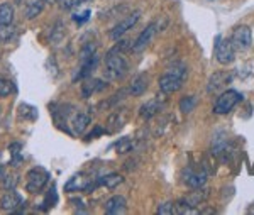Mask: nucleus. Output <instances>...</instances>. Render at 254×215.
Returning a JSON list of instances; mask_svg holds the SVG:
<instances>
[{
    "label": "nucleus",
    "mask_w": 254,
    "mask_h": 215,
    "mask_svg": "<svg viewBox=\"0 0 254 215\" xmlns=\"http://www.w3.org/2000/svg\"><path fill=\"white\" fill-rule=\"evenodd\" d=\"M126 48L124 43L117 44L112 51H109V55L105 56V73H107L109 80H122L127 72H129V65L127 60L122 55V49Z\"/></svg>",
    "instance_id": "1"
},
{
    "label": "nucleus",
    "mask_w": 254,
    "mask_h": 215,
    "mask_svg": "<svg viewBox=\"0 0 254 215\" xmlns=\"http://www.w3.org/2000/svg\"><path fill=\"white\" fill-rule=\"evenodd\" d=\"M187 66L185 65H175L171 68H168L166 73H163V76L159 78V90L163 93H175L185 83L187 78Z\"/></svg>",
    "instance_id": "2"
},
{
    "label": "nucleus",
    "mask_w": 254,
    "mask_h": 215,
    "mask_svg": "<svg viewBox=\"0 0 254 215\" xmlns=\"http://www.w3.org/2000/svg\"><path fill=\"white\" fill-rule=\"evenodd\" d=\"M241 100H243V95L237 92V90H224L214 103V112L217 115L229 114Z\"/></svg>",
    "instance_id": "3"
},
{
    "label": "nucleus",
    "mask_w": 254,
    "mask_h": 215,
    "mask_svg": "<svg viewBox=\"0 0 254 215\" xmlns=\"http://www.w3.org/2000/svg\"><path fill=\"white\" fill-rule=\"evenodd\" d=\"M214 53H215V60L219 61L220 65H231L232 61L236 60L234 44H232L231 39L222 38V36L217 38L215 46H214Z\"/></svg>",
    "instance_id": "4"
},
{
    "label": "nucleus",
    "mask_w": 254,
    "mask_h": 215,
    "mask_svg": "<svg viewBox=\"0 0 254 215\" xmlns=\"http://www.w3.org/2000/svg\"><path fill=\"white\" fill-rule=\"evenodd\" d=\"M208 173L205 171L203 166H195V164H190L182 171V180L183 183L188 185L190 188H200L205 185Z\"/></svg>",
    "instance_id": "5"
},
{
    "label": "nucleus",
    "mask_w": 254,
    "mask_h": 215,
    "mask_svg": "<svg viewBox=\"0 0 254 215\" xmlns=\"http://www.w3.org/2000/svg\"><path fill=\"white\" fill-rule=\"evenodd\" d=\"M26 188L29 193H39L44 188V185L49 181V173L44 168H32L26 175Z\"/></svg>",
    "instance_id": "6"
},
{
    "label": "nucleus",
    "mask_w": 254,
    "mask_h": 215,
    "mask_svg": "<svg viewBox=\"0 0 254 215\" xmlns=\"http://www.w3.org/2000/svg\"><path fill=\"white\" fill-rule=\"evenodd\" d=\"M159 29H161V24H159V20H156V22H151L149 26H147L144 31H142L141 34L137 36L136 41L132 43V51L134 53L144 51V49L149 46L151 43H153V39L156 38Z\"/></svg>",
    "instance_id": "7"
},
{
    "label": "nucleus",
    "mask_w": 254,
    "mask_h": 215,
    "mask_svg": "<svg viewBox=\"0 0 254 215\" xmlns=\"http://www.w3.org/2000/svg\"><path fill=\"white\" fill-rule=\"evenodd\" d=\"M232 44H234L236 51H246V49L251 48L253 44V32L248 26H239L234 29L232 32Z\"/></svg>",
    "instance_id": "8"
},
{
    "label": "nucleus",
    "mask_w": 254,
    "mask_h": 215,
    "mask_svg": "<svg viewBox=\"0 0 254 215\" xmlns=\"http://www.w3.org/2000/svg\"><path fill=\"white\" fill-rule=\"evenodd\" d=\"M232 81V75L227 72H217L210 78H208L207 83V92L210 95L222 93L224 90H227V85Z\"/></svg>",
    "instance_id": "9"
},
{
    "label": "nucleus",
    "mask_w": 254,
    "mask_h": 215,
    "mask_svg": "<svg viewBox=\"0 0 254 215\" xmlns=\"http://www.w3.org/2000/svg\"><path fill=\"white\" fill-rule=\"evenodd\" d=\"M139 17H141V12L136 10L132 12V14H129L126 19H122L121 22H117L116 26H114V29L110 31V38H112L114 41H117L119 38H122V36L126 34L129 29H132L134 26L137 24Z\"/></svg>",
    "instance_id": "10"
},
{
    "label": "nucleus",
    "mask_w": 254,
    "mask_h": 215,
    "mask_svg": "<svg viewBox=\"0 0 254 215\" xmlns=\"http://www.w3.org/2000/svg\"><path fill=\"white\" fill-rule=\"evenodd\" d=\"M24 205V200L22 197L15 192L14 188H9V192L3 193V197L0 198V209L3 212H15L17 209Z\"/></svg>",
    "instance_id": "11"
},
{
    "label": "nucleus",
    "mask_w": 254,
    "mask_h": 215,
    "mask_svg": "<svg viewBox=\"0 0 254 215\" xmlns=\"http://www.w3.org/2000/svg\"><path fill=\"white\" fill-rule=\"evenodd\" d=\"M92 188V181L83 175H75L73 178H69V181L64 185V192H88Z\"/></svg>",
    "instance_id": "12"
},
{
    "label": "nucleus",
    "mask_w": 254,
    "mask_h": 215,
    "mask_svg": "<svg viewBox=\"0 0 254 215\" xmlns=\"http://www.w3.org/2000/svg\"><path fill=\"white\" fill-rule=\"evenodd\" d=\"M105 214L109 215H119V214H126L127 210V202L122 195H114L112 198H109L104 205Z\"/></svg>",
    "instance_id": "13"
},
{
    "label": "nucleus",
    "mask_w": 254,
    "mask_h": 215,
    "mask_svg": "<svg viewBox=\"0 0 254 215\" xmlns=\"http://www.w3.org/2000/svg\"><path fill=\"white\" fill-rule=\"evenodd\" d=\"M163 103L159 98H151V100H147L144 105L141 107V110H139V114H141V117L142 119H153L154 115L161 112V109H163Z\"/></svg>",
    "instance_id": "14"
},
{
    "label": "nucleus",
    "mask_w": 254,
    "mask_h": 215,
    "mask_svg": "<svg viewBox=\"0 0 254 215\" xmlns=\"http://www.w3.org/2000/svg\"><path fill=\"white\" fill-rule=\"evenodd\" d=\"M208 190L207 188H203V187H200V188H193V192H190L188 195L183 198V200L187 202L188 205H191V207H195V209H198L200 205L203 204V202L208 198Z\"/></svg>",
    "instance_id": "15"
},
{
    "label": "nucleus",
    "mask_w": 254,
    "mask_h": 215,
    "mask_svg": "<svg viewBox=\"0 0 254 215\" xmlns=\"http://www.w3.org/2000/svg\"><path fill=\"white\" fill-rule=\"evenodd\" d=\"M71 127H73V134L75 136H80V134H83L85 129L88 127V124H90V115L88 114H83V112H78V114H75L73 115V119H71Z\"/></svg>",
    "instance_id": "16"
},
{
    "label": "nucleus",
    "mask_w": 254,
    "mask_h": 215,
    "mask_svg": "<svg viewBox=\"0 0 254 215\" xmlns=\"http://www.w3.org/2000/svg\"><path fill=\"white\" fill-rule=\"evenodd\" d=\"M97 61H98L97 55H93L92 58H87V60L81 61L80 72L76 73L75 76H73V80H83V78H88L90 75H92L93 68L97 66Z\"/></svg>",
    "instance_id": "17"
},
{
    "label": "nucleus",
    "mask_w": 254,
    "mask_h": 215,
    "mask_svg": "<svg viewBox=\"0 0 254 215\" xmlns=\"http://www.w3.org/2000/svg\"><path fill=\"white\" fill-rule=\"evenodd\" d=\"M107 83H104L102 80H97V78H93V80H87L83 85H81V95H83L85 98L92 97L93 93L100 92V90H104Z\"/></svg>",
    "instance_id": "18"
},
{
    "label": "nucleus",
    "mask_w": 254,
    "mask_h": 215,
    "mask_svg": "<svg viewBox=\"0 0 254 215\" xmlns=\"http://www.w3.org/2000/svg\"><path fill=\"white\" fill-rule=\"evenodd\" d=\"M146 90H147V75L142 73V75H137L132 80V83L129 86V93L132 95V97H141Z\"/></svg>",
    "instance_id": "19"
},
{
    "label": "nucleus",
    "mask_w": 254,
    "mask_h": 215,
    "mask_svg": "<svg viewBox=\"0 0 254 215\" xmlns=\"http://www.w3.org/2000/svg\"><path fill=\"white\" fill-rule=\"evenodd\" d=\"M122 181H124V178H122L121 175H117V173H110V175H105V176L98 178L97 185H102V187L112 190V188L119 187V185H121Z\"/></svg>",
    "instance_id": "20"
},
{
    "label": "nucleus",
    "mask_w": 254,
    "mask_h": 215,
    "mask_svg": "<svg viewBox=\"0 0 254 215\" xmlns=\"http://www.w3.org/2000/svg\"><path fill=\"white\" fill-rule=\"evenodd\" d=\"M124 122H126V115L122 110L112 114L107 121V132H116L117 129H121V127L124 126Z\"/></svg>",
    "instance_id": "21"
},
{
    "label": "nucleus",
    "mask_w": 254,
    "mask_h": 215,
    "mask_svg": "<svg viewBox=\"0 0 254 215\" xmlns=\"http://www.w3.org/2000/svg\"><path fill=\"white\" fill-rule=\"evenodd\" d=\"M14 22V7L10 3L0 5V26H9Z\"/></svg>",
    "instance_id": "22"
},
{
    "label": "nucleus",
    "mask_w": 254,
    "mask_h": 215,
    "mask_svg": "<svg viewBox=\"0 0 254 215\" xmlns=\"http://www.w3.org/2000/svg\"><path fill=\"white\" fill-rule=\"evenodd\" d=\"M43 7H44V0H32L26 7V17L29 20L38 17L41 12H43Z\"/></svg>",
    "instance_id": "23"
},
{
    "label": "nucleus",
    "mask_w": 254,
    "mask_h": 215,
    "mask_svg": "<svg viewBox=\"0 0 254 215\" xmlns=\"http://www.w3.org/2000/svg\"><path fill=\"white\" fill-rule=\"evenodd\" d=\"M195 107H196V98L193 95H188V97H183L180 100V110L183 114H190L191 110H195Z\"/></svg>",
    "instance_id": "24"
},
{
    "label": "nucleus",
    "mask_w": 254,
    "mask_h": 215,
    "mask_svg": "<svg viewBox=\"0 0 254 215\" xmlns=\"http://www.w3.org/2000/svg\"><path fill=\"white\" fill-rule=\"evenodd\" d=\"M116 149H117L119 154H124V152L132 151L134 149V139H130V138L119 139L117 143H116Z\"/></svg>",
    "instance_id": "25"
},
{
    "label": "nucleus",
    "mask_w": 254,
    "mask_h": 215,
    "mask_svg": "<svg viewBox=\"0 0 254 215\" xmlns=\"http://www.w3.org/2000/svg\"><path fill=\"white\" fill-rule=\"evenodd\" d=\"M20 110V117L27 119V121H36V117H38V110L34 109V107L27 105V103H22V105L19 107Z\"/></svg>",
    "instance_id": "26"
},
{
    "label": "nucleus",
    "mask_w": 254,
    "mask_h": 215,
    "mask_svg": "<svg viewBox=\"0 0 254 215\" xmlns=\"http://www.w3.org/2000/svg\"><path fill=\"white\" fill-rule=\"evenodd\" d=\"M20 149H22V146H20L19 143H14L9 146V151H10V156H12V166H19V163L22 161Z\"/></svg>",
    "instance_id": "27"
},
{
    "label": "nucleus",
    "mask_w": 254,
    "mask_h": 215,
    "mask_svg": "<svg viewBox=\"0 0 254 215\" xmlns=\"http://www.w3.org/2000/svg\"><path fill=\"white\" fill-rule=\"evenodd\" d=\"M15 92V86L7 78H0V97H9L10 93Z\"/></svg>",
    "instance_id": "28"
},
{
    "label": "nucleus",
    "mask_w": 254,
    "mask_h": 215,
    "mask_svg": "<svg viewBox=\"0 0 254 215\" xmlns=\"http://www.w3.org/2000/svg\"><path fill=\"white\" fill-rule=\"evenodd\" d=\"M15 36V29L12 24H9V26H0V41H10L14 39Z\"/></svg>",
    "instance_id": "29"
},
{
    "label": "nucleus",
    "mask_w": 254,
    "mask_h": 215,
    "mask_svg": "<svg viewBox=\"0 0 254 215\" xmlns=\"http://www.w3.org/2000/svg\"><path fill=\"white\" fill-rule=\"evenodd\" d=\"M156 212L161 214V215H173V214H176V204H173V202H166V204H161V205L158 207Z\"/></svg>",
    "instance_id": "30"
},
{
    "label": "nucleus",
    "mask_w": 254,
    "mask_h": 215,
    "mask_svg": "<svg viewBox=\"0 0 254 215\" xmlns=\"http://www.w3.org/2000/svg\"><path fill=\"white\" fill-rule=\"evenodd\" d=\"M60 2H61V9L63 10H71L78 5H83V3L88 2V0H60Z\"/></svg>",
    "instance_id": "31"
},
{
    "label": "nucleus",
    "mask_w": 254,
    "mask_h": 215,
    "mask_svg": "<svg viewBox=\"0 0 254 215\" xmlns=\"http://www.w3.org/2000/svg\"><path fill=\"white\" fill-rule=\"evenodd\" d=\"M90 14H92V10H83V12H80V14H75L73 15V20L75 22H78V24H83V22H87V20L90 19Z\"/></svg>",
    "instance_id": "32"
},
{
    "label": "nucleus",
    "mask_w": 254,
    "mask_h": 215,
    "mask_svg": "<svg viewBox=\"0 0 254 215\" xmlns=\"http://www.w3.org/2000/svg\"><path fill=\"white\" fill-rule=\"evenodd\" d=\"M17 176H15V175H9V176H5V180H3V187H5L7 190H9V188H15V185H17Z\"/></svg>",
    "instance_id": "33"
},
{
    "label": "nucleus",
    "mask_w": 254,
    "mask_h": 215,
    "mask_svg": "<svg viewBox=\"0 0 254 215\" xmlns=\"http://www.w3.org/2000/svg\"><path fill=\"white\" fill-rule=\"evenodd\" d=\"M44 2H60V0H44Z\"/></svg>",
    "instance_id": "34"
},
{
    "label": "nucleus",
    "mask_w": 254,
    "mask_h": 215,
    "mask_svg": "<svg viewBox=\"0 0 254 215\" xmlns=\"http://www.w3.org/2000/svg\"><path fill=\"white\" fill-rule=\"evenodd\" d=\"M0 176H2V164H0Z\"/></svg>",
    "instance_id": "35"
},
{
    "label": "nucleus",
    "mask_w": 254,
    "mask_h": 215,
    "mask_svg": "<svg viewBox=\"0 0 254 215\" xmlns=\"http://www.w3.org/2000/svg\"><path fill=\"white\" fill-rule=\"evenodd\" d=\"M0 43H2V41H0Z\"/></svg>",
    "instance_id": "36"
}]
</instances>
